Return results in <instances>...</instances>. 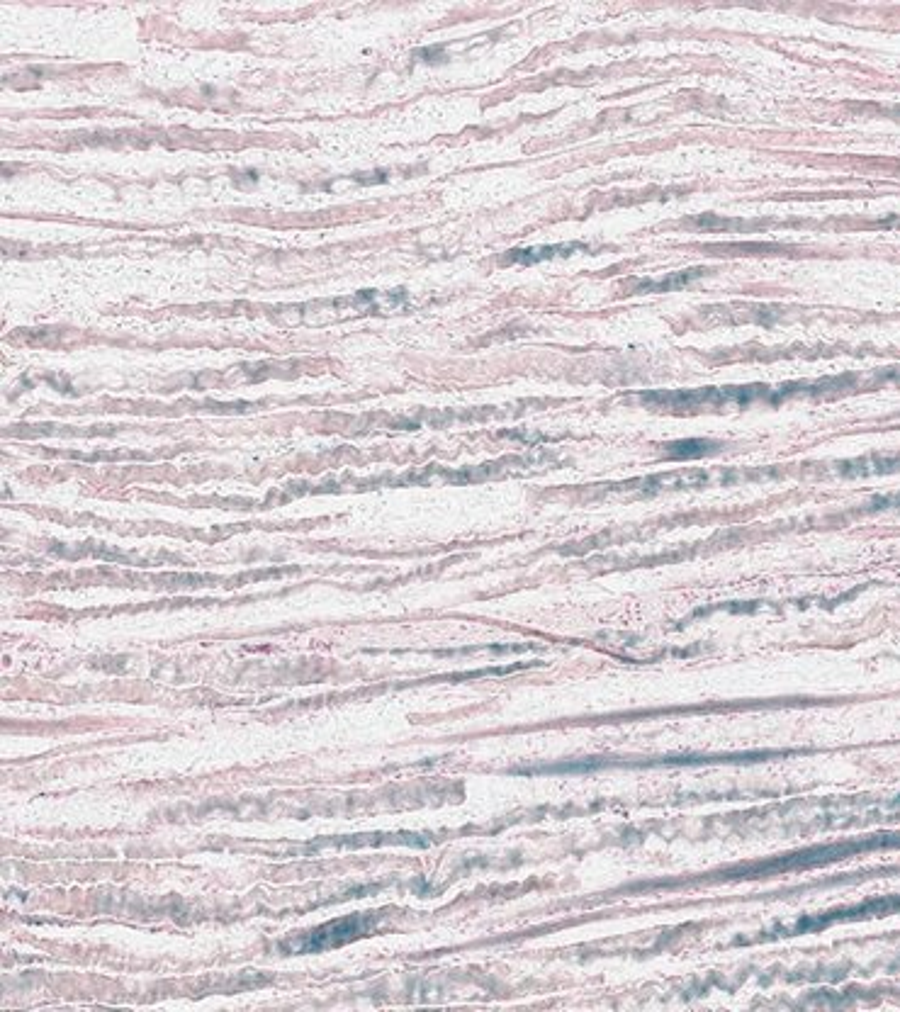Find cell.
<instances>
[{"instance_id": "6da1fadb", "label": "cell", "mask_w": 900, "mask_h": 1012, "mask_svg": "<svg viewBox=\"0 0 900 1012\" xmlns=\"http://www.w3.org/2000/svg\"><path fill=\"white\" fill-rule=\"evenodd\" d=\"M772 397H784L781 390H772L767 385L747 387H701V390H679V392H648L643 402L648 407L662 409V412H706V409L725 407H750L757 402H769Z\"/></svg>"}, {"instance_id": "7a4b0ae2", "label": "cell", "mask_w": 900, "mask_h": 1012, "mask_svg": "<svg viewBox=\"0 0 900 1012\" xmlns=\"http://www.w3.org/2000/svg\"><path fill=\"white\" fill-rule=\"evenodd\" d=\"M373 922H375V915L373 913L353 915V918H343L339 922H329V925L317 927V930H312V932H307V935H302L300 940L285 942L283 947L288 949V952H295V954L324 952V949L341 947V944L353 942V940H356V937L365 935V932L370 930V925H373Z\"/></svg>"}, {"instance_id": "3957f363", "label": "cell", "mask_w": 900, "mask_h": 1012, "mask_svg": "<svg viewBox=\"0 0 900 1012\" xmlns=\"http://www.w3.org/2000/svg\"><path fill=\"white\" fill-rule=\"evenodd\" d=\"M582 244H558V246H533V249H514L509 251L511 263H521V266H533V263L550 261V258L570 256V253L582 251Z\"/></svg>"}, {"instance_id": "277c9868", "label": "cell", "mask_w": 900, "mask_h": 1012, "mask_svg": "<svg viewBox=\"0 0 900 1012\" xmlns=\"http://www.w3.org/2000/svg\"><path fill=\"white\" fill-rule=\"evenodd\" d=\"M665 448H667L665 451L667 458L686 460V458H703V455H708V453H716L720 446L716 441H706V438H684V441H674Z\"/></svg>"}, {"instance_id": "5b68a950", "label": "cell", "mask_w": 900, "mask_h": 1012, "mask_svg": "<svg viewBox=\"0 0 900 1012\" xmlns=\"http://www.w3.org/2000/svg\"><path fill=\"white\" fill-rule=\"evenodd\" d=\"M708 271H703V268H696V271H684V273H674V275H667V278L662 280H648V283H640V292H669V290H682L686 288L689 283H694V280H699L706 275Z\"/></svg>"}, {"instance_id": "8992f818", "label": "cell", "mask_w": 900, "mask_h": 1012, "mask_svg": "<svg viewBox=\"0 0 900 1012\" xmlns=\"http://www.w3.org/2000/svg\"><path fill=\"white\" fill-rule=\"evenodd\" d=\"M874 509H900V494H891V497H879L871 502Z\"/></svg>"}]
</instances>
